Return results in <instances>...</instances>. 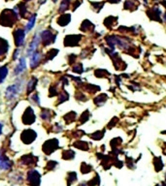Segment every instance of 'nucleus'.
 Here are the masks:
<instances>
[{
	"instance_id": "1",
	"label": "nucleus",
	"mask_w": 166,
	"mask_h": 186,
	"mask_svg": "<svg viewBox=\"0 0 166 186\" xmlns=\"http://www.w3.org/2000/svg\"><path fill=\"white\" fill-rule=\"evenodd\" d=\"M27 178H28V182L32 186L40 185V173L37 171H35V170L30 171L27 175Z\"/></svg>"
},
{
	"instance_id": "2",
	"label": "nucleus",
	"mask_w": 166,
	"mask_h": 186,
	"mask_svg": "<svg viewBox=\"0 0 166 186\" xmlns=\"http://www.w3.org/2000/svg\"><path fill=\"white\" fill-rule=\"evenodd\" d=\"M41 40H42L41 39V35H36L34 37V39L32 40L31 44L29 45V48L27 49V55H28V56H30V55H31L33 52H35V49H36L37 47H38Z\"/></svg>"
},
{
	"instance_id": "3",
	"label": "nucleus",
	"mask_w": 166,
	"mask_h": 186,
	"mask_svg": "<svg viewBox=\"0 0 166 186\" xmlns=\"http://www.w3.org/2000/svg\"><path fill=\"white\" fill-rule=\"evenodd\" d=\"M18 91H20V86H18V84L11 85L7 89H6V97L9 98V99L13 98L18 94Z\"/></svg>"
},
{
	"instance_id": "4",
	"label": "nucleus",
	"mask_w": 166,
	"mask_h": 186,
	"mask_svg": "<svg viewBox=\"0 0 166 186\" xmlns=\"http://www.w3.org/2000/svg\"><path fill=\"white\" fill-rule=\"evenodd\" d=\"M148 16L151 18V20H153V21H159L160 20V10H159L157 7H153L152 8L151 10H148L147 12Z\"/></svg>"
},
{
	"instance_id": "5",
	"label": "nucleus",
	"mask_w": 166,
	"mask_h": 186,
	"mask_svg": "<svg viewBox=\"0 0 166 186\" xmlns=\"http://www.w3.org/2000/svg\"><path fill=\"white\" fill-rule=\"evenodd\" d=\"M14 36H15V40H16L17 46H21V45L23 44V41H24V32H23V30H22V29L17 30L15 32V34H14Z\"/></svg>"
},
{
	"instance_id": "6",
	"label": "nucleus",
	"mask_w": 166,
	"mask_h": 186,
	"mask_svg": "<svg viewBox=\"0 0 166 186\" xmlns=\"http://www.w3.org/2000/svg\"><path fill=\"white\" fill-rule=\"evenodd\" d=\"M41 59V54L39 52H33L31 54V56H30V66L32 68H34L35 66L38 65L39 61Z\"/></svg>"
},
{
	"instance_id": "7",
	"label": "nucleus",
	"mask_w": 166,
	"mask_h": 186,
	"mask_svg": "<svg viewBox=\"0 0 166 186\" xmlns=\"http://www.w3.org/2000/svg\"><path fill=\"white\" fill-rule=\"evenodd\" d=\"M54 37L53 36V34L50 32V31H44L41 35V39L45 42V44H50L51 42L53 41Z\"/></svg>"
},
{
	"instance_id": "8",
	"label": "nucleus",
	"mask_w": 166,
	"mask_h": 186,
	"mask_svg": "<svg viewBox=\"0 0 166 186\" xmlns=\"http://www.w3.org/2000/svg\"><path fill=\"white\" fill-rule=\"evenodd\" d=\"M11 168V163L8 159L0 156V170H9Z\"/></svg>"
},
{
	"instance_id": "9",
	"label": "nucleus",
	"mask_w": 166,
	"mask_h": 186,
	"mask_svg": "<svg viewBox=\"0 0 166 186\" xmlns=\"http://www.w3.org/2000/svg\"><path fill=\"white\" fill-rule=\"evenodd\" d=\"M24 69H26V59L21 58L20 63H18V65L17 66V68L15 69V74H17V75H18V74H20L22 71H24Z\"/></svg>"
},
{
	"instance_id": "10",
	"label": "nucleus",
	"mask_w": 166,
	"mask_h": 186,
	"mask_svg": "<svg viewBox=\"0 0 166 186\" xmlns=\"http://www.w3.org/2000/svg\"><path fill=\"white\" fill-rule=\"evenodd\" d=\"M70 18H71L70 15H63V16H61L58 18V24H59V25H66V24L69 23Z\"/></svg>"
},
{
	"instance_id": "11",
	"label": "nucleus",
	"mask_w": 166,
	"mask_h": 186,
	"mask_svg": "<svg viewBox=\"0 0 166 186\" xmlns=\"http://www.w3.org/2000/svg\"><path fill=\"white\" fill-rule=\"evenodd\" d=\"M8 74V68L7 67H1L0 68V83H2L5 79L6 76Z\"/></svg>"
},
{
	"instance_id": "12",
	"label": "nucleus",
	"mask_w": 166,
	"mask_h": 186,
	"mask_svg": "<svg viewBox=\"0 0 166 186\" xmlns=\"http://www.w3.org/2000/svg\"><path fill=\"white\" fill-rule=\"evenodd\" d=\"M35 20H36V16L35 15L31 16V17L29 18L28 23H27V25H26V31H29V30H31L33 28L34 24H35Z\"/></svg>"
},
{
	"instance_id": "13",
	"label": "nucleus",
	"mask_w": 166,
	"mask_h": 186,
	"mask_svg": "<svg viewBox=\"0 0 166 186\" xmlns=\"http://www.w3.org/2000/svg\"><path fill=\"white\" fill-rule=\"evenodd\" d=\"M137 6H135V1L134 0H127L124 3V9H131V8H134V9H137L136 8Z\"/></svg>"
},
{
	"instance_id": "14",
	"label": "nucleus",
	"mask_w": 166,
	"mask_h": 186,
	"mask_svg": "<svg viewBox=\"0 0 166 186\" xmlns=\"http://www.w3.org/2000/svg\"><path fill=\"white\" fill-rule=\"evenodd\" d=\"M69 3H70V0H63L62 3H61V5H60V9H59V11H60V12L65 11L67 8L69 7Z\"/></svg>"
},
{
	"instance_id": "15",
	"label": "nucleus",
	"mask_w": 166,
	"mask_h": 186,
	"mask_svg": "<svg viewBox=\"0 0 166 186\" xmlns=\"http://www.w3.org/2000/svg\"><path fill=\"white\" fill-rule=\"evenodd\" d=\"M110 3H119L121 0H108Z\"/></svg>"
},
{
	"instance_id": "16",
	"label": "nucleus",
	"mask_w": 166,
	"mask_h": 186,
	"mask_svg": "<svg viewBox=\"0 0 166 186\" xmlns=\"http://www.w3.org/2000/svg\"><path fill=\"white\" fill-rule=\"evenodd\" d=\"M1 131H2V125L0 124V134H1Z\"/></svg>"
},
{
	"instance_id": "17",
	"label": "nucleus",
	"mask_w": 166,
	"mask_h": 186,
	"mask_svg": "<svg viewBox=\"0 0 166 186\" xmlns=\"http://www.w3.org/2000/svg\"><path fill=\"white\" fill-rule=\"evenodd\" d=\"M162 4H163V5L165 6V7H166V2H165V1H163V2H162Z\"/></svg>"
},
{
	"instance_id": "18",
	"label": "nucleus",
	"mask_w": 166,
	"mask_h": 186,
	"mask_svg": "<svg viewBox=\"0 0 166 186\" xmlns=\"http://www.w3.org/2000/svg\"><path fill=\"white\" fill-rule=\"evenodd\" d=\"M164 21H166V13H165V15H164Z\"/></svg>"
},
{
	"instance_id": "19",
	"label": "nucleus",
	"mask_w": 166,
	"mask_h": 186,
	"mask_svg": "<svg viewBox=\"0 0 166 186\" xmlns=\"http://www.w3.org/2000/svg\"><path fill=\"white\" fill-rule=\"evenodd\" d=\"M26 1H29V0H26Z\"/></svg>"
}]
</instances>
